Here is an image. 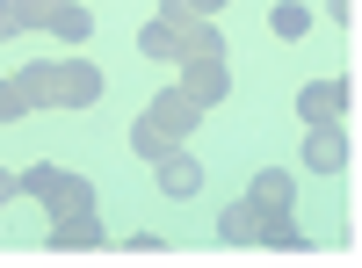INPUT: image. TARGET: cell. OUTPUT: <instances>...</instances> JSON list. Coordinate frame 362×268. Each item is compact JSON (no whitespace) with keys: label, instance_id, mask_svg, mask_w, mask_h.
<instances>
[{"label":"cell","instance_id":"cell-11","mask_svg":"<svg viewBox=\"0 0 362 268\" xmlns=\"http://www.w3.org/2000/svg\"><path fill=\"white\" fill-rule=\"evenodd\" d=\"M261 211H268V203H254V196L225 203V211H218V240H232V247H254V240H261Z\"/></svg>","mask_w":362,"mask_h":268},{"label":"cell","instance_id":"cell-15","mask_svg":"<svg viewBox=\"0 0 362 268\" xmlns=\"http://www.w3.org/2000/svg\"><path fill=\"white\" fill-rule=\"evenodd\" d=\"M29 116V102H22V87L15 80H0V124H22Z\"/></svg>","mask_w":362,"mask_h":268},{"label":"cell","instance_id":"cell-1","mask_svg":"<svg viewBox=\"0 0 362 268\" xmlns=\"http://www.w3.org/2000/svg\"><path fill=\"white\" fill-rule=\"evenodd\" d=\"M15 87H22V102L29 109H95L102 102V73L87 66V58H37V66H22L15 73Z\"/></svg>","mask_w":362,"mask_h":268},{"label":"cell","instance_id":"cell-19","mask_svg":"<svg viewBox=\"0 0 362 268\" xmlns=\"http://www.w3.org/2000/svg\"><path fill=\"white\" fill-rule=\"evenodd\" d=\"M326 8H334V22H355V0H326Z\"/></svg>","mask_w":362,"mask_h":268},{"label":"cell","instance_id":"cell-8","mask_svg":"<svg viewBox=\"0 0 362 268\" xmlns=\"http://www.w3.org/2000/svg\"><path fill=\"white\" fill-rule=\"evenodd\" d=\"M44 247L51 254H95V247H109V232H102L95 211H80V218H51V240Z\"/></svg>","mask_w":362,"mask_h":268},{"label":"cell","instance_id":"cell-5","mask_svg":"<svg viewBox=\"0 0 362 268\" xmlns=\"http://www.w3.org/2000/svg\"><path fill=\"white\" fill-rule=\"evenodd\" d=\"M22 189L37 196L51 218H80V211H95V182H87V174H73V167H58V160L29 167V174H22Z\"/></svg>","mask_w":362,"mask_h":268},{"label":"cell","instance_id":"cell-4","mask_svg":"<svg viewBox=\"0 0 362 268\" xmlns=\"http://www.w3.org/2000/svg\"><path fill=\"white\" fill-rule=\"evenodd\" d=\"M22 29H51L66 44H87L95 37V15L73 8V0H0V44L22 37Z\"/></svg>","mask_w":362,"mask_h":268},{"label":"cell","instance_id":"cell-2","mask_svg":"<svg viewBox=\"0 0 362 268\" xmlns=\"http://www.w3.org/2000/svg\"><path fill=\"white\" fill-rule=\"evenodd\" d=\"M138 51L145 58H174V66H189V58H225V29L210 15H160V22H145Z\"/></svg>","mask_w":362,"mask_h":268},{"label":"cell","instance_id":"cell-18","mask_svg":"<svg viewBox=\"0 0 362 268\" xmlns=\"http://www.w3.org/2000/svg\"><path fill=\"white\" fill-rule=\"evenodd\" d=\"M15 189H22V174H8V167H0V203H8Z\"/></svg>","mask_w":362,"mask_h":268},{"label":"cell","instance_id":"cell-9","mask_svg":"<svg viewBox=\"0 0 362 268\" xmlns=\"http://www.w3.org/2000/svg\"><path fill=\"white\" fill-rule=\"evenodd\" d=\"M305 167L312 174H341L348 167V131L341 124H312L305 131Z\"/></svg>","mask_w":362,"mask_h":268},{"label":"cell","instance_id":"cell-13","mask_svg":"<svg viewBox=\"0 0 362 268\" xmlns=\"http://www.w3.org/2000/svg\"><path fill=\"white\" fill-rule=\"evenodd\" d=\"M268 29H276V37H290V44H297V37H305V29H312V15L297 8V0H283V8H268Z\"/></svg>","mask_w":362,"mask_h":268},{"label":"cell","instance_id":"cell-17","mask_svg":"<svg viewBox=\"0 0 362 268\" xmlns=\"http://www.w3.org/2000/svg\"><path fill=\"white\" fill-rule=\"evenodd\" d=\"M124 254H167V240H160V232H131Z\"/></svg>","mask_w":362,"mask_h":268},{"label":"cell","instance_id":"cell-6","mask_svg":"<svg viewBox=\"0 0 362 268\" xmlns=\"http://www.w3.org/2000/svg\"><path fill=\"white\" fill-rule=\"evenodd\" d=\"M181 95H189L196 109H218L232 95V66L225 58H189V66H181Z\"/></svg>","mask_w":362,"mask_h":268},{"label":"cell","instance_id":"cell-3","mask_svg":"<svg viewBox=\"0 0 362 268\" xmlns=\"http://www.w3.org/2000/svg\"><path fill=\"white\" fill-rule=\"evenodd\" d=\"M196 116H203V109H196L189 95H181V87L153 95V102H145V116L131 124V153H138V160H160V153H174V145L196 131Z\"/></svg>","mask_w":362,"mask_h":268},{"label":"cell","instance_id":"cell-7","mask_svg":"<svg viewBox=\"0 0 362 268\" xmlns=\"http://www.w3.org/2000/svg\"><path fill=\"white\" fill-rule=\"evenodd\" d=\"M297 116L305 124H334V116H355V80H312L297 95Z\"/></svg>","mask_w":362,"mask_h":268},{"label":"cell","instance_id":"cell-10","mask_svg":"<svg viewBox=\"0 0 362 268\" xmlns=\"http://www.w3.org/2000/svg\"><path fill=\"white\" fill-rule=\"evenodd\" d=\"M153 167H160V174H153L160 196H196V189H203V167H196V153H181V145H174V153H160Z\"/></svg>","mask_w":362,"mask_h":268},{"label":"cell","instance_id":"cell-12","mask_svg":"<svg viewBox=\"0 0 362 268\" xmlns=\"http://www.w3.org/2000/svg\"><path fill=\"white\" fill-rule=\"evenodd\" d=\"M254 247H276V254H305L312 240H305V232H297L290 203H268V211H261V240H254Z\"/></svg>","mask_w":362,"mask_h":268},{"label":"cell","instance_id":"cell-14","mask_svg":"<svg viewBox=\"0 0 362 268\" xmlns=\"http://www.w3.org/2000/svg\"><path fill=\"white\" fill-rule=\"evenodd\" d=\"M247 196H254V203H290V174H283V167H261Z\"/></svg>","mask_w":362,"mask_h":268},{"label":"cell","instance_id":"cell-16","mask_svg":"<svg viewBox=\"0 0 362 268\" xmlns=\"http://www.w3.org/2000/svg\"><path fill=\"white\" fill-rule=\"evenodd\" d=\"M232 8V0H160V15H218Z\"/></svg>","mask_w":362,"mask_h":268}]
</instances>
